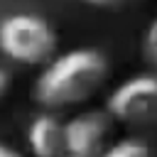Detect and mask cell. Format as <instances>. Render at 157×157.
I'll return each mask as SVG.
<instances>
[{"instance_id":"obj_1","label":"cell","mask_w":157,"mask_h":157,"mask_svg":"<svg viewBox=\"0 0 157 157\" xmlns=\"http://www.w3.org/2000/svg\"><path fill=\"white\" fill-rule=\"evenodd\" d=\"M110 64L93 47L69 49L56 54L34 81V101L49 110L69 108L93 98L108 81Z\"/></svg>"},{"instance_id":"obj_2","label":"cell","mask_w":157,"mask_h":157,"mask_svg":"<svg viewBox=\"0 0 157 157\" xmlns=\"http://www.w3.org/2000/svg\"><path fill=\"white\" fill-rule=\"evenodd\" d=\"M56 32L39 15H7L0 22V52L25 66H44L56 56Z\"/></svg>"},{"instance_id":"obj_3","label":"cell","mask_w":157,"mask_h":157,"mask_svg":"<svg viewBox=\"0 0 157 157\" xmlns=\"http://www.w3.org/2000/svg\"><path fill=\"white\" fill-rule=\"evenodd\" d=\"M105 113L130 125H157V74H137L105 98Z\"/></svg>"},{"instance_id":"obj_4","label":"cell","mask_w":157,"mask_h":157,"mask_svg":"<svg viewBox=\"0 0 157 157\" xmlns=\"http://www.w3.org/2000/svg\"><path fill=\"white\" fill-rule=\"evenodd\" d=\"M110 115L105 110H83L64 123V157H101L108 147Z\"/></svg>"},{"instance_id":"obj_5","label":"cell","mask_w":157,"mask_h":157,"mask_svg":"<svg viewBox=\"0 0 157 157\" xmlns=\"http://www.w3.org/2000/svg\"><path fill=\"white\" fill-rule=\"evenodd\" d=\"M27 147L34 157H64V123L52 113H39L27 128Z\"/></svg>"},{"instance_id":"obj_6","label":"cell","mask_w":157,"mask_h":157,"mask_svg":"<svg viewBox=\"0 0 157 157\" xmlns=\"http://www.w3.org/2000/svg\"><path fill=\"white\" fill-rule=\"evenodd\" d=\"M101 157H152V150L140 137H125V140L108 145Z\"/></svg>"},{"instance_id":"obj_7","label":"cell","mask_w":157,"mask_h":157,"mask_svg":"<svg viewBox=\"0 0 157 157\" xmlns=\"http://www.w3.org/2000/svg\"><path fill=\"white\" fill-rule=\"evenodd\" d=\"M145 49H147V54L157 61V17H155L152 25L147 27V34H145Z\"/></svg>"},{"instance_id":"obj_8","label":"cell","mask_w":157,"mask_h":157,"mask_svg":"<svg viewBox=\"0 0 157 157\" xmlns=\"http://www.w3.org/2000/svg\"><path fill=\"white\" fill-rule=\"evenodd\" d=\"M86 5H93V7H118L123 5V0H83Z\"/></svg>"},{"instance_id":"obj_9","label":"cell","mask_w":157,"mask_h":157,"mask_svg":"<svg viewBox=\"0 0 157 157\" xmlns=\"http://www.w3.org/2000/svg\"><path fill=\"white\" fill-rule=\"evenodd\" d=\"M0 157H25V155H22V152H17L15 147H10V145L0 142Z\"/></svg>"},{"instance_id":"obj_10","label":"cell","mask_w":157,"mask_h":157,"mask_svg":"<svg viewBox=\"0 0 157 157\" xmlns=\"http://www.w3.org/2000/svg\"><path fill=\"white\" fill-rule=\"evenodd\" d=\"M7 88H10V74L5 69H0V98L7 93Z\"/></svg>"}]
</instances>
